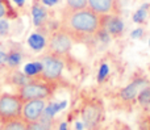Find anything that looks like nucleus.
<instances>
[{
	"mask_svg": "<svg viewBox=\"0 0 150 130\" xmlns=\"http://www.w3.org/2000/svg\"><path fill=\"white\" fill-rule=\"evenodd\" d=\"M103 28V16L93 12L91 8L83 9H63L61 17V30H63L73 42L87 44L98 37Z\"/></svg>",
	"mask_w": 150,
	"mask_h": 130,
	"instance_id": "1",
	"label": "nucleus"
},
{
	"mask_svg": "<svg viewBox=\"0 0 150 130\" xmlns=\"http://www.w3.org/2000/svg\"><path fill=\"white\" fill-rule=\"evenodd\" d=\"M23 105L24 100L21 99L18 93L0 95V121L1 124L15 120V118H20L21 112H23Z\"/></svg>",
	"mask_w": 150,
	"mask_h": 130,
	"instance_id": "2",
	"label": "nucleus"
},
{
	"mask_svg": "<svg viewBox=\"0 0 150 130\" xmlns=\"http://www.w3.org/2000/svg\"><path fill=\"white\" fill-rule=\"evenodd\" d=\"M52 93V87L47 82H36L30 80L26 84L18 87V95L24 100V103L28 100L34 99H46Z\"/></svg>",
	"mask_w": 150,
	"mask_h": 130,
	"instance_id": "3",
	"label": "nucleus"
},
{
	"mask_svg": "<svg viewBox=\"0 0 150 130\" xmlns=\"http://www.w3.org/2000/svg\"><path fill=\"white\" fill-rule=\"evenodd\" d=\"M73 46V39L67 36L63 30H58L52 34L47 42V54L55 55V57H61L69 54Z\"/></svg>",
	"mask_w": 150,
	"mask_h": 130,
	"instance_id": "4",
	"label": "nucleus"
},
{
	"mask_svg": "<svg viewBox=\"0 0 150 130\" xmlns=\"http://www.w3.org/2000/svg\"><path fill=\"white\" fill-rule=\"evenodd\" d=\"M42 65H44V70L40 75L41 80L52 83L61 78L63 71V60L61 59V57L47 54L42 60Z\"/></svg>",
	"mask_w": 150,
	"mask_h": 130,
	"instance_id": "5",
	"label": "nucleus"
},
{
	"mask_svg": "<svg viewBox=\"0 0 150 130\" xmlns=\"http://www.w3.org/2000/svg\"><path fill=\"white\" fill-rule=\"evenodd\" d=\"M101 115H103V108H101V104L99 101H92L86 104L82 110L83 125L88 130L95 129L100 122Z\"/></svg>",
	"mask_w": 150,
	"mask_h": 130,
	"instance_id": "6",
	"label": "nucleus"
},
{
	"mask_svg": "<svg viewBox=\"0 0 150 130\" xmlns=\"http://www.w3.org/2000/svg\"><path fill=\"white\" fill-rule=\"evenodd\" d=\"M45 108H46V103L44 101V99L28 100V101H25L23 105L21 117H23L26 122L38 121L40 118H41V116L44 115Z\"/></svg>",
	"mask_w": 150,
	"mask_h": 130,
	"instance_id": "7",
	"label": "nucleus"
},
{
	"mask_svg": "<svg viewBox=\"0 0 150 130\" xmlns=\"http://www.w3.org/2000/svg\"><path fill=\"white\" fill-rule=\"evenodd\" d=\"M88 8L100 16L117 15L120 11L117 0H88Z\"/></svg>",
	"mask_w": 150,
	"mask_h": 130,
	"instance_id": "8",
	"label": "nucleus"
},
{
	"mask_svg": "<svg viewBox=\"0 0 150 130\" xmlns=\"http://www.w3.org/2000/svg\"><path fill=\"white\" fill-rule=\"evenodd\" d=\"M103 28L112 36H117L122 32L124 24H122V20L117 15L103 16Z\"/></svg>",
	"mask_w": 150,
	"mask_h": 130,
	"instance_id": "9",
	"label": "nucleus"
},
{
	"mask_svg": "<svg viewBox=\"0 0 150 130\" xmlns=\"http://www.w3.org/2000/svg\"><path fill=\"white\" fill-rule=\"evenodd\" d=\"M148 87V82L146 80H136L132 84H129L128 87H125L121 91V97L124 100H133L136 96H138V93L141 92V89Z\"/></svg>",
	"mask_w": 150,
	"mask_h": 130,
	"instance_id": "10",
	"label": "nucleus"
},
{
	"mask_svg": "<svg viewBox=\"0 0 150 130\" xmlns=\"http://www.w3.org/2000/svg\"><path fill=\"white\" fill-rule=\"evenodd\" d=\"M28 45L30 46V49H33L34 51H40L47 45V41L42 34L40 33H32L28 38Z\"/></svg>",
	"mask_w": 150,
	"mask_h": 130,
	"instance_id": "11",
	"label": "nucleus"
},
{
	"mask_svg": "<svg viewBox=\"0 0 150 130\" xmlns=\"http://www.w3.org/2000/svg\"><path fill=\"white\" fill-rule=\"evenodd\" d=\"M0 130H28V122L23 117L3 122Z\"/></svg>",
	"mask_w": 150,
	"mask_h": 130,
	"instance_id": "12",
	"label": "nucleus"
},
{
	"mask_svg": "<svg viewBox=\"0 0 150 130\" xmlns=\"http://www.w3.org/2000/svg\"><path fill=\"white\" fill-rule=\"evenodd\" d=\"M32 16H33V22L36 26H40L41 24H44V21L46 20V11L44 7L38 4H34L32 7Z\"/></svg>",
	"mask_w": 150,
	"mask_h": 130,
	"instance_id": "13",
	"label": "nucleus"
},
{
	"mask_svg": "<svg viewBox=\"0 0 150 130\" xmlns=\"http://www.w3.org/2000/svg\"><path fill=\"white\" fill-rule=\"evenodd\" d=\"M42 70H44V65L42 62H33V63H28V65L24 67V74L26 76H32V78H36L37 75H41Z\"/></svg>",
	"mask_w": 150,
	"mask_h": 130,
	"instance_id": "14",
	"label": "nucleus"
},
{
	"mask_svg": "<svg viewBox=\"0 0 150 130\" xmlns=\"http://www.w3.org/2000/svg\"><path fill=\"white\" fill-rule=\"evenodd\" d=\"M66 5L69 9H83L88 7V0H66Z\"/></svg>",
	"mask_w": 150,
	"mask_h": 130,
	"instance_id": "15",
	"label": "nucleus"
},
{
	"mask_svg": "<svg viewBox=\"0 0 150 130\" xmlns=\"http://www.w3.org/2000/svg\"><path fill=\"white\" fill-rule=\"evenodd\" d=\"M138 103L141 105H150V87H145L138 93Z\"/></svg>",
	"mask_w": 150,
	"mask_h": 130,
	"instance_id": "16",
	"label": "nucleus"
},
{
	"mask_svg": "<svg viewBox=\"0 0 150 130\" xmlns=\"http://www.w3.org/2000/svg\"><path fill=\"white\" fill-rule=\"evenodd\" d=\"M21 62V54L17 51H12L9 55H7V63L11 67H16L17 65H20Z\"/></svg>",
	"mask_w": 150,
	"mask_h": 130,
	"instance_id": "17",
	"label": "nucleus"
},
{
	"mask_svg": "<svg viewBox=\"0 0 150 130\" xmlns=\"http://www.w3.org/2000/svg\"><path fill=\"white\" fill-rule=\"evenodd\" d=\"M28 130H50L47 126H45L41 121H32L28 122Z\"/></svg>",
	"mask_w": 150,
	"mask_h": 130,
	"instance_id": "18",
	"label": "nucleus"
},
{
	"mask_svg": "<svg viewBox=\"0 0 150 130\" xmlns=\"http://www.w3.org/2000/svg\"><path fill=\"white\" fill-rule=\"evenodd\" d=\"M145 17H146V11H145V7H142L141 9H138L137 12L134 13L133 20H134V22H142V21L145 20Z\"/></svg>",
	"mask_w": 150,
	"mask_h": 130,
	"instance_id": "19",
	"label": "nucleus"
},
{
	"mask_svg": "<svg viewBox=\"0 0 150 130\" xmlns=\"http://www.w3.org/2000/svg\"><path fill=\"white\" fill-rule=\"evenodd\" d=\"M108 71H109V67L108 65H101L100 66V70H99V74H98V80L99 82H103L104 79L107 78V75H108Z\"/></svg>",
	"mask_w": 150,
	"mask_h": 130,
	"instance_id": "20",
	"label": "nucleus"
},
{
	"mask_svg": "<svg viewBox=\"0 0 150 130\" xmlns=\"http://www.w3.org/2000/svg\"><path fill=\"white\" fill-rule=\"evenodd\" d=\"M8 22L5 20H0V36H4V34H7L8 32Z\"/></svg>",
	"mask_w": 150,
	"mask_h": 130,
	"instance_id": "21",
	"label": "nucleus"
},
{
	"mask_svg": "<svg viewBox=\"0 0 150 130\" xmlns=\"http://www.w3.org/2000/svg\"><path fill=\"white\" fill-rule=\"evenodd\" d=\"M59 0H42L44 5H47V7H52V5H55Z\"/></svg>",
	"mask_w": 150,
	"mask_h": 130,
	"instance_id": "22",
	"label": "nucleus"
},
{
	"mask_svg": "<svg viewBox=\"0 0 150 130\" xmlns=\"http://www.w3.org/2000/svg\"><path fill=\"white\" fill-rule=\"evenodd\" d=\"M142 36V29H136L132 33V38H138V37Z\"/></svg>",
	"mask_w": 150,
	"mask_h": 130,
	"instance_id": "23",
	"label": "nucleus"
},
{
	"mask_svg": "<svg viewBox=\"0 0 150 130\" xmlns=\"http://www.w3.org/2000/svg\"><path fill=\"white\" fill-rule=\"evenodd\" d=\"M4 15H5V7H4V4L1 3V0H0V18H1Z\"/></svg>",
	"mask_w": 150,
	"mask_h": 130,
	"instance_id": "24",
	"label": "nucleus"
},
{
	"mask_svg": "<svg viewBox=\"0 0 150 130\" xmlns=\"http://www.w3.org/2000/svg\"><path fill=\"white\" fill-rule=\"evenodd\" d=\"M13 1H15L17 5H20V7H21V5H24V3H25V0H13Z\"/></svg>",
	"mask_w": 150,
	"mask_h": 130,
	"instance_id": "25",
	"label": "nucleus"
},
{
	"mask_svg": "<svg viewBox=\"0 0 150 130\" xmlns=\"http://www.w3.org/2000/svg\"><path fill=\"white\" fill-rule=\"evenodd\" d=\"M61 130H67V126H66V124L63 122L62 125H61Z\"/></svg>",
	"mask_w": 150,
	"mask_h": 130,
	"instance_id": "26",
	"label": "nucleus"
},
{
	"mask_svg": "<svg viewBox=\"0 0 150 130\" xmlns=\"http://www.w3.org/2000/svg\"><path fill=\"white\" fill-rule=\"evenodd\" d=\"M119 130H132V129L128 128V126H121V128H120Z\"/></svg>",
	"mask_w": 150,
	"mask_h": 130,
	"instance_id": "27",
	"label": "nucleus"
},
{
	"mask_svg": "<svg viewBox=\"0 0 150 130\" xmlns=\"http://www.w3.org/2000/svg\"><path fill=\"white\" fill-rule=\"evenodd\" d=\"M149 47H150V39H149Z\"/></svg>",
	"mask_w": 150,
	"mask_h": 130,
	"instance_id": "28",
	"label": "nucleus"
}]
</instances>
